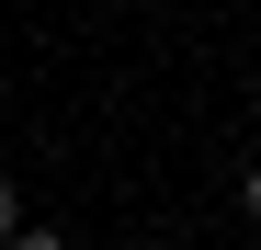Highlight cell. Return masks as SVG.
I'll return each instance as SVG.
<instances>
[{
	"label": "cell",
	"mask_w": 261,
	"mask_h": 250,
	"mask_svg": "<svg viewBox=\"0 0 261 250\" xmlns=\"http://www.w3.org/2000/svg\"><path fill=\"white\" fill-rule=\"evenodd\" d=\"M12 228H23V193H12V182H0V239H12Z\"/></svg>",
	"instance_id": "obj_2"
},
{
	"label": "cell",
	"mask_w": 261,
	"mask_h": 250,
	"mask_svg": "<svg viewBox=\"0 0 261 250\" xmlns=\"http://www.w3.org/2000/svg\"><path fill=\"white\" fill-rule=\"evenodd\" d=\"M0 250H68L57 228H12V239H0Z\"/></svg>",
	"instance_id": "obj_1"
}]
</instances>
